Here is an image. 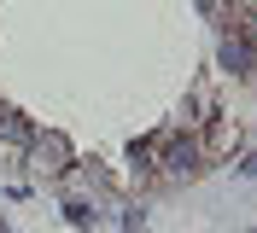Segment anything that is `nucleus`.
Instances as JSON below:
<instances>
[{"label": "nucleus", "instance_id": "nucleus-1", "mask_svg": "<svg viewBox=\"0 0 257 233\" xmlns=\"http://www.w3.org/2000/svg\"><path fill=\"white\" fill-rule=\"evenodd\" d=\"M0 134H6V140H30V123H24L12 105H0Z\"/></svg>", "mask_w": 257, "mask_h": 233}]
</instances>
